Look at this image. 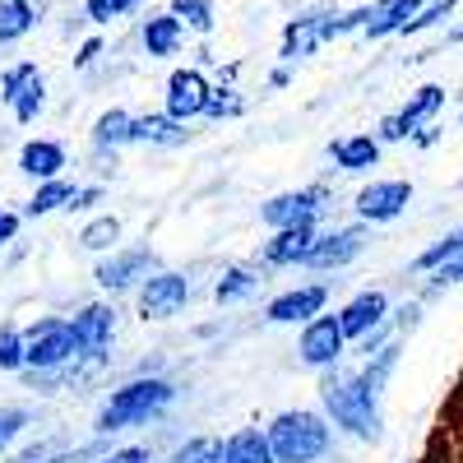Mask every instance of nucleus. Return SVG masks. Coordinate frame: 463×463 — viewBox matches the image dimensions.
<instances>
[{
  "instance_id": "obj_1",
  "label": "nucleus",
  "mask_w": 463,
  "mask_h": 463,
  "mask_svg": "<svg viewBox=\"0 0 463 463\" xmlns=\"http://www.w3.org/2000/svg\"><path fill=\"white\" fill-rule=\"evenodd\" d=\"M176 399H181V384L172 375H126L93 408L89 436L116 440V436H130L139 427H153V421H163L176 408Z\"/></svg>"
},
{
  "instance_id": "obj_2",
  "label": "nucleus",
  "mask_w": 463,
  "mask_h": 463,
  "mask_svg": "<svg viewBox=\"0 0 463 463\" xmlns=\"http://www.w3.org/2000/svg\"><path fill=\"white\" fill-rule=\"evenodd\" d=\"M320 412L334 421V431L357 440V445H380L384 440V394L371 390V380L357 366L325 371L320 384Z\"/></svg>"
},
{
  "instance_id": "obj_3",
  "label": "nucleus",
  "mask_w": 463,
  "mask_h": 463,
  "mask_svg": "<svg viewBox=\"0 0 463 463\" xmlns=\"http://www.w3.org/2000/svg\"><path fill=\"white\" fill-rule=\"evenodd\" d=\"M269 449L279 463H325L334 454V421L320 408H283L264 421Z\"/></svg>"
},
{
  "instance_id": "obj_4",
  "label": "nucleus",
  "mask_w": 463,
  "mask_h": 463,
  "mask_svg": "<svg viewBox=\"0 0 463 463\" xmlns=\"http://www.w3.org/2000/svg\"><path fill=\"white\" fill-rule=\"evenodd\" d=\"M371 24V5H357V10H334V5H320V10H301L297 19H288L283 28V43H279V61L283 65H297L306 56H316L325 43L343 33H366Z\"/></svg>"
},
{
  "instance_id": "obj_5",
  "label": "nucleus",
  "mask_w": 463,
  "mask_h": 463,
  "mask_svg": "<svg viewBox=\"0 0 463 463\" xmlns=\"http://www.w3.org/2000/svg\"><path fill=\"white\" fill-rule=\"evenodd\" d=\"M334 213V190L325 181L297 185V190H279L260 204V222L269 232H288V227H329Z\"/></svg>"
},
{
  "instance_id": "obj_6",
  "label": "nucleus",
  "mask_w": 463,
  "mask_h": 463,
  "mask_svg": "<svg viewBox=\"0 0 463 463\" xmlns=\"http://www.w3.org/2000/svg\"><path fill=\"white\" fill-rule=\"evenodd\" d=\"M74 338H80V362H93V366H111V353H116V334H121V311L116 301L107 297H93L84 306H74Z\"/></svg>"
},
{
  "instance_id": "obj_7",
  "label": "nucleus",
  "mask_w": 463,
  "mask_h": 463,
  "mask_svg": "<svg viewBox=\"0 0 463 463\" xmlns=\"http://www.w3.org/2000/svg\"><path fill=\"white\" fill-rule=\"evenodd\" d=\"M158 269H163L158 255L135 241V246H121V250H111L107 260H98L93 264V283H98V292L107 301H116V297H135L144 288V279H153Z\"/></svg>"
},
{
  "instance_id": "obj_8",
  "label": "nucleus",
  "mask_w": 463,
  "mask_h": 463,
  "mask_svg": "<svg viewBox=\"0 0 463 463\" xmlns=\"http://www.w3.org/2000/svg\"><path fill=\"white\" fill-rule=\"evenodd\" d=\"M28 338V371H65L80 362V338H74L70 316H37L24 325Z\"/></svg>"
},
{
  "instance_id": "obj_9",
  "label": "nucleus",
  "mask_w": 463,
  "mask_h": 463,
  "mask_svg": "<svg viewBox=\"0 0 463 463\" xmlns=\"http://www.w3.org/2000/svg\"><path fill=\"white\" fill-rule=\"evenodd\" d=\"M190 301H195V279H190L185 269H158V274L144 279V288L135 292V316L144 325H167Z\"/></svg>"
},
{
  "instance_id": "obj_10",
  "label": "nucleus",
  "mask_w": 463,
  "mask_h": 463,
  "mask_svg": "<svg viewBox=\"0 0 463 463\" xmlns=\"http://www.w3.org/2000/svg\"><path fill=\"white\" fill-rule=\"evenodd\" d=\"M329 301H334V288L329 283H316V279H306V283H292L283 292H274L264 301V325H274V329H306L311 320L329 316Z\"/></svg>"
},
{
  "instance_id": "obj_11",
  "label": "nucleus",
  "mask_w": 463,
  "mask_h": 463,
  "mask_svg": "<svg viewBox=\"0 0 463 463\" xmlns=\"http://www.w3.org/2000/svg\"><path fill=\"white\" fill-rule=\"evenodd\" d=\"M0 107L19 126H33L47 111V74L37 70V61H10L0 70Z\"/></svg>"
},
{
  "instance_id": "obj_12",
  "label": "nucleus",
  "mask_w": 463,
  "mask_h": 463,
  "mask_svg": "<svg viewBox=\"0 0 463 463\" xmlns=\"http://www.w3.org/2000/svg\"><path fill=\"white\" fill-rule=\"evenodd\" d=\"M347 353H353V343H347V334L338 325V311L297 329V362L306 371H316V375L338 371V366H347Z\"/></svg>"
},
{
  "instance_id": "obj_13",
  "label": "nucleus",
  "mask_w": 463,
  "mask_h": 463,
  "mask_svg": "<svg viewBox=\"0 0 463 463\" xmlns=\"http://www.w3.org/2000/svg\"><path fill=\"white\" fill-rule=\"evenodd\" d=\"M408 204H412V181H403V176H371L353 195V218L366 222V227H384V222L403 218Z\"/></svg>"
},
{
  "instance_id": "obj_14",
  "label": "nucleus",
  "mask_w": 463,
  "mask_h": 463,
  "mask_svg": "<svg viewBox=\"0 0 463 463\" xmlns=\"http://www.w3.org/2000/svg\"><path fill=\"white\" fill-rule=\"evenodd\" d=\"M366 237H371V227L366 222H329L320 232V241H316V255L311 264H306V274H338V269L347 264H357L362 250H366Z\"/></svg>"
},
{
  "instance_id": "obj_15",
  "label": "nucleus",
  "mask_w": 463,
  "mask_h": 463,
  "mask_svg": "<svg viewBox=\"0 0 463 463\" xmlns=\"http://www.w3.org/2000/svg\"><path fill=\"white\" fill-rule=\"evenodd\" d=\"M209 98H213V84H209V74L200 65H176L167 74V84H163V111L172 116V121H181V126L204 121Z\"/></svg>"
},
{
  "instance_id": "obj_16",
  "label": "nucleus",
  "mask_w": 463,
  "mask_h": 463,
  "mask_svg": "<svg viewBox=\"0 0 463 463\" xmlns=\"http://www.w3.org/2000/svg\"><path fill=\"white\" fill-rule=\"evenodd\" d=\"M390 316H394V301H390V292L384 288H362V292H353L343 306H338V325H343V334H347V343H362V338H371L375 329H384L390 325Z\"/></svg>"
},
{
  "instance_id": "obj_17",
  "label": "nucleus",
  "mask_w": 463,
  "mask_h": 463,
  "mask_svg": "<svg viewBox=\"0 0 463 463\" xmlns=\"http://www.w3.org/2000/svg\"><path fill=\"white\" fill-rule=\"evenodd\" d=\"M325 227H288V232H269L260 241V269H306L316 255V241H320Z\"/></svg>"
},
{
  "instance_id": "obj_18",
  "label": "nucleus",
  "mask_w": 463,
  "mask_h": 463,
  "mask_svg": "<svg viewBox=\"0 0 463 463\" xmlns=\"http://www.w3.org/2000/svg\"><path fill=\"white\" fill-rule=\"evenodd\" d=\"M19 176L33 181V185H43V181H61L70 172V148L65 139H52V135H37V139H24L19 148Z\"/></svg>"
},
{
  "instance_id": "obj_19",
  "label": "nucleus",
  "mask_w": 463,
  "mask_h": 463,
  "mask_svg": "<svg viewBox=\"0 0 463 463\" xmlns=\"http://www.w3.org/2000/svg\"><path fill=\"white\" fill-rule=\"evenodd\" d=\"M264 283H269V269H260V264H222L209 297H213L218 311H232V306L255 301L264 292Z\"/></svg>"
},
{
  "instance_id": "obj_20",
  "label": "nucleus",
  "mask_w": 463,
  "mask_h": 463,
  "mask_svg": "<svg viewBox=\"0 0 463 463\" xmlns=\"http://www.w3.org/2000/svg\"><path fill=\"white\" fill-rule=\"evenodd\" d=\"M181 47H185V24L172 10L139 19V52L148 61H172V56H181Z\"/></svg>"
},
{
  "instance_id": "obj_21",
  "label": "nucleus",
  "mask_w": 463,
  "mask_h": 463,
  "mask_svg": "<svg viewBox=\"0 0 463 463\" xmlns=\"http://www.w3.org/2000/svg\"><path fill=\"white\" fill-rule=\"evenodd\" d=\"M380 153H384V144L375 135H338V139H329V163L343 176H371L380 167Z\"/></svg>"
},
{
  "instance_id": "obj_22",
  "label": "nucleus",
  "mask_w": 463,
  "mask_h": 463,
  "mask_svg": "<svg viewBox=\"0 0 463 463\" xmlns=\"http://www.w3.org/2000/svg\"><path fill=\"white\" fill-rule=\"evenodd\" d=\"M130 144H135V111H126V107L98 111V121L89 126V148H98V153H121V148H130Z\"/></svg>"
},
{
  "instance_id": "obj_23",
  "label": "nucleus",
  "mask_w": 463,
  "mask_h": 463,
  "mask_svg": "<svg viewBox=\"0 0 463 463\" xmlns=\"http://www.w3.org/2000/svg\"><path fill=\"white\" fill-rule=\"evenodd\" d=\"M445 102H449L445 84H421V89H412V93H408V102L399 107V121H403V130L417 139L427 126H436V116L445 111Z\"/></svg>"
},
{
  "instance_id": "obj_24",
  "label": "nucleus",
  "mask_w": 463,
  "mask_h": 463,
  "mask_svg": "<svg viewBox=\"0 0 463 463\" xmlns=\"http://www.w3.org/2000/svg\"><path fill=\"white\" fill-rule=\"evenodd\" d=\"M190 139H195V130L181 126V121H172L167 111H144V116H135V144H144V148H185Z\"/></svg>"
},
{
  "instance_id": "obj_25",
  "label": "nucleus",
  "mask_w": 463,
  "mask_h": 463,
  "mask_svg": "<svg viewBox=\"0 0 463 463\" xmlns=\"http://www.w3.org/2000/svg\"><path fill=\"white\" fill-rule=\"evenodd\" d=\"M121 241H126V222L116 218V213H93V218H84L80 237H74V246H80L84 255H93V260H107L111 250H121Z\"/></svg>"
},
{
  "instance_id": "obj_26",
  "label": "nucleus",
  "mask_w": 463,
  "mask_h": 463,
  "mask_svg": "<svg viewBox=\"0 0 463 463\" xmlns=\"http://www.w3.org/2000/svg\"><path fill=\"white\" fill-rule=\"evenodd\" d=\"M222 463H279V458H274V449H269L264 427L246 421V427H232L222 436Z\"/></svg>"
},
{
  "instance_id": "obj_27",
  "label": "nucleus",
  "mask_w": 463,
  "mask_h": 463,
  "mask_svg": "<svg viewBox=\"0 0 463 463\" xmlns=\"http://www.w3.org/2000/svg\"><path fill=\"white\" fill-rule=\"evenodd\" d=\"M427 5V0H375L371 5V24H366V43H380V37H394V33H403L412 19H417V10Z\"/></svg>"
},
{
  "instance_id": "obj_28",
  "label": "nucleus",
  "mask_w": 463,
  "mask_h": 463,
  "mask_svg": "<svg viewBox=\"0 0 463 463\" xmlns=\"http://www.w3.org/2000/svg\"><path fill=\"white\" fill-rule=\"evenodd\" d=\"M74 190H80V181H70V176H61V181H43V185H33V195L24 200V218H52V213H65L70 209V200H74Z\"/></svg>"
},
{
  "instance_id": "obj_29",
  "label": "nucleus",
  "mask_w": 463,
  "mask_h": 463,
  "mask_svg": "<svg viewBox=\"0 0 463 463\" xmlns=\"http://www.w3.org/2000/svg\"><path fill=\"white\" fill-rule=\"evenodd\" d=\"M458 255H463V222H458V227H449L445 237H436L427 250H417L408 269H412L417 279H431V274H440L445 264H454Z\"/></svg>"
},
{
  "instance_id": "obj_30",
  "label": "nucleus",
  "mask_w": 463,
  "mask_h": 463,
  "mask_svg": "<svg viewBox=\"0 0 463 463\" xmlns=\"http://www.w3.org/2000/svg\"><path fill=\"white\" fill-rule=\"evenodd\" d=\"M43 5L37 0H0V47H14L37 28Z\"/></svg>"
},
{
  "instance_id": "obj_31",
  "label": "nucleus",
  "mask_w": 463,
  "mask_h": 463,
  "mask_svg": "<svg viewBox=\"0 0 463 463\" xmlns=\"http://www.w3.org/2000/svg\"><path fill=\"white\" fill-rule=\"evenodd\" d=\"M37 417L28 403H0V458H10L24 440H33Z\"/></svg>"
},
{
  "instance_id": "obj_32",
  "label": "nucleus",
  "mask_w": 463,
  "mask_h": 463,
  "mask_svg": "<svg viewBox=\"0 0 463 463\" xmlns=\"http://www.w3.org/2000/svg\"><path fill=\"white\" fill-rule=\"evenodd\" d=\"M399 357H403V338H394L390 347H380V353H371V357L357 362V371L371 380V390H375V394L390 390V380H394V371H399Z\"/></svg>"
},
{
  "instance_id": "obj_33",
  "label": "nucleus",
  "mask_w": 463,
  "mask_h": 463,
  "mask_svg": "<svg viewBox=\"0 0 463 463\" xmlns=\"http://www.w3.org/2000/svg\"><path fill=\"white\" fill-rule=\"evenodd\" d=\"M28 371V338L24 325L5 320L0 325V375H24Z\"/></svg>"
},
{
  "instance_id": "obj_34",
  "label": "nucleus",
  "mask_w": 463,
  "mask_h": 463,
  "mask_svg": "<svg viewBox=\"0 0 463 463\" xmlns=\"http://www.w3.org/2000/svg\"><path fill=\"white\" fill-rule=\"evenodd\" d=\"M163 463H222V436H185L163 454Z\"/></svg>"
},
{
  "instance_id": "obj_35",
  "label": "nucleus",
  "mask_w": 463,
  "mask_h": 463,
  "mask_svg": "<svg viewBox=\"0 0 463 463\" xmlns=\"http://www.w3.org/2000/svg\"><path fill=\"white\" fill-rule=\"evenodd\" d=\"M237 116H246V98L237 84H213V98L204 107V121H237Z\"/></svg>"
},
{
  "instance_id": "obj_36",
  "label": "nucleus",
  "mask_w": 463,
  "mask_h": 463,
  "mask_svg": "<svg viewBox=\"0 0 463 463\" xmlns=\"http://www.w3.org/2000/svg\"><path fill=\"white\" fill-rule=\"evenodd\" d=\"M181 24H185V33H200V37H209L213 33V0H172L167 5Z\"/></svg>"
},
{
  "instance_id": "obj_37",
  "label": "nucleus",
  "mask_w": 463,
  "mask_h": 463,
  "mask_svg": "<svg viewBox=\"0 0 463 463\" xmlns=\"http://www.w3.org/2000/svg\"><path fill=\"white\" fill-rule=\"evenodd\" d=\"M135 10H139V0H84V19H89L93 28H107V24L126 19V14H135Z\"/></svg>"
},
{
  "instance_id": "obj_38",
  "label": "nucleus",
  "mask_w": 463,
  "mask_h": 463,
  "mask_svg": "<svg viewBox=\"0 0 463 463\" xmlns=\"http://www.w3.org/2000/svg\"><path fill=\"white\" fill-rule=\"evenodd\" d=\"M454 5H458V0H427V5L417 10V19L403 28V37H417V33H427V28H440V24L454 14Z\"/></svg>"
},
{
  "instance_id": "obj_39",
  "label": "nucleus",
  "mask_w": 463,
  "mask_h": 463,
  "mask_svg": "<svg viewBox=\"0 0 463 463\" xmlns=\"http://www.w3.org/2000/svg\"><path fill=\"white\" fill-rule=\"evenodd\" d=\"M421 316H427V301H421V297H408V301H399V306H394L390 325H394V334H399V338H408V334H417Z\"/></svg>"
},
{
  "instance_id": "obj_40",
  "label": "nucleus",
  "mask_w": 463,
  "mask_h": 463,
  "mask_svg": "<svg viewBox=\"0 0 463 463\" xmlns=\"http://www.w3.org/2000/svg\"><path fill=\"white\" fill-rule=\"evenodd\" d=\"M102 200H107V185H102V181H84L80 190H74V200H70V209H65V213L93 218V213H102V209H98Z\"/></svg>"
},
{
  "instance_id": "obj_41",
  "label": "nucleus",
  "mask_w": 463,
  "mask_h": 463,
  "mask_svg": "<svg viewBox=\"0 0 463 463\" xmlns=\"http://www.w3.org/2000/svg\"><path fill=\"white\" fill-rule=\"evenodd\" d=\"M449 288H463V255H458L454 264H445L440 274H431L427 288H421L417 297H421V301H431V297H440V292H449Z\"/></svg>"
},
{
  "instance_id": "obj_42",
  "label": "nucleus",
  "mask_w": 463,
  "mask_h": 463,
  "mask_svg": "<svg viewBox=\"0 0 463 463\" xmlns=\"http://www.w3.org/2000/svg\"><path fill=\"white\" fill-rule=\"evenodd\" d=\"M98 463H163V458H158V449H153V445L130 440V445H111Z\"/></svg>"
},
{
  "instance_id": "obj_43",
  "label": "nucleus",
  "mask_w": 463,
  "mask_h": 463,
  "mask_svg": "<svg viewBox=\"0 0 463 463\" xmlns=\"http://www.w3.org/2000/svg\"><path fill=\"white\" fill-rule=\"evenodd\" d=\"M375 139H380V144H412V135H408V130H403V121H399V111L380 116V126H375Z\"/></svg>"
},
{
  "instance_id": "obj_44",
  "label": "nucleus",
  "mask_w": 463,
  "mask_h": 463,
  "mask_svg": "<svg viewBox=\"0 0 463 463\" xmlns=\"http://www.w3.org/2000/svg\"><path fill=\"white\" fill-rule=\"evenodd\" d=\"M19 227H24V213H19V209H5V204H0V250L19 241Z\"/></svg>"
},
{
  "instance_id": "obj_45",
  "label": "nucleus",
  "mask_w": 463,
  "mask_h": 463,
  "mask_svg": "<svg viewBox=\"0 0 463 463\" xmlns=\"http://www.w3.org/2000/svg\"><path fill=\"white\" fill-rule=\"evenodd\" d=\"M102 52H107V43H102V37H84V43H80V52H74V70H93V65L102 61Z\"/></svg>"
},
{
  "instance_id": "obj_46",
  "label": "nucleus",
  "mask_w": 463,
  "mask_h": 463,
  "mask_svg": "<svg viewBox=\"0 0 463 463\" xmlns=\"http://www.w3.org/2000/svg\"><path fill=\"white\" fill-rule=\"evenodd\" d=\"M292 84V65H274L269 70V89H288Z\"/></svg>"
},
{
  "instance_id": "obj_47",
  "label": "nucleus",
  "mask_w": 463,
  "mask_h": 463,
  "mask_svg": "<svg viewBox=\"0 0 463 463\" xmlns=\"http://www.w3.org/2000/svg\"><path fill=\"white\" fill-rule=\"evenodd\" d=\"M440 135H445L440 126H427V130H421V135H417L412 144H417V148H436V144H440Z\"/></svg>"
},
{
  "instance_id": "obj_48",
  "label": "nucleus",
  "mask_w": 463,
  "mask_h": 463,
  "mask_svg": "<svg viewBox=\"0 0 463 463\" xmlns=\"http://www.w3.org/2000/svg\"><path fill=\"white\" fill-rule=\"evenodd\" d=\"M458 43H463V24H458V28H449V33H445V47H458Z\"/></svg>"
},
{
  "instance_id": "obj_49",
  "label": "nucleus",
  "mask_w": 463,
  "mask_h": 463,
  "mask_svg": "<svg viewBox=\"0 0 463 463\" xmlns=\"http://www.w3.org/2000/svg\"><path fill=\"white\" fill-rule=\"evenodd\" d=\"M454 408H458V412H463V380H458V399H454Z\"/></svg>"
},
{
  "instance_id": "obj_50",
  "label": "nucleus",
  "mask_w": 463,
  "mask_h": 463,
  "mask_svg": "<svg viewBox=\"0 0 463 463\" xmlns=\"http://www.w3.org/2000/svg\"><path fill=\"white\" fill-rule=\"evenodd\" d=\"M458 121H463V111H458Z\"/></svg>"
},
{
  "instance_id": "obj_51",
  "label": "nucleus",
  "mask_w": 463,
  "mask_h": 463,
  "mask_svg": "<svg viewBox=\"0 0 463 463\" xmlns=\"http://www.w3.org/2000/svg\"><path fill=\"white\" fill-rule=\"evenodd\" d=\"M37 5H43V0H37Z\"/></svg>"
}]
</instances>
